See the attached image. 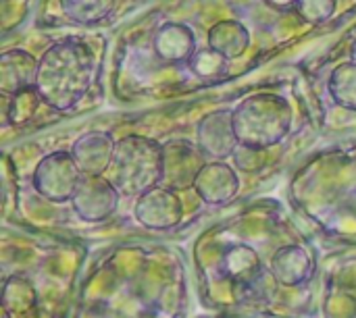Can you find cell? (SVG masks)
<instances>
[{"mask_svg": "<svg viewBox=\"0 0 356 318\" xmlns=\"http://www.w3.org/2000/svg\"><path fill=\"white\" fill-rule=\"evenodd\" d=\"M58 4L65 17L77 25H96L115 8V0H58Z\"/></svg>", "mask_w": 356, "mask_h": 318, "instance_id": "5bb4252c", "label": "cell"}, {"mask_svg": "<svg viewBox=\"0 0 356 318\" xmlns=\"http://www.w3.org/2000/svg\"><path fill=\"white\" fill-rule=\"evenodd\" d=\"M113 177L123 194H146L165 171V150L154 140L129 135L117 142L113 154Z\"/></svg>", "mask_w": 356, "mask_h": 318, "instance_id": "3957f363", "label": "cell"}, {"mask_svg": "<svg viewBox=\"0 0 356 318\" xmlns=\"http://www.w3.org/2000/svg\"><path fill=\"white\" fill-rule=\"evenodd\" d=\"M40 104H44L42 96L38 94L35 85H29V87L10 96V102L6 106V121L13 125L27 123L38 112Z\"/></svg>", "mask_w": 356, "mask_h": 318, "instance_id": "2e32d148", "label": "cell"}, {"mask_svg": "<svg viewBox=\"0 0 356 318\" xmlns=\"http://www.w3.org/2000/svg\"><path fill=\"white\" fill-rule=\"evenodd\" d=\"M188 65H190L192 73H194L198 79L215 81V79H221V77L227 75L229 58L223 56L221 52H217L215 48L207 46V48L196 50V54L192 56V60H190Z\"/></svg>", "mask_w": 356, "mask_h": 318, "instance_id": "9a60e30c", "label": "cell"}, {"mask_svg": "<svg viewBox=\"0 0 356 318\" xmlns=\"http://www.w3.org/2000/svg\"><path fill=\"white\" fill-rule=\"evenodd\" d=\"M138 217L152 227H169L179 217V204L177 198L165 190H152L148 192L138 208Z\"/></svg>", "mask_w": 356, "mask_h": 318, "instance_id": "7c38bea8", "label": "cell"}, {"mask_svg": "<svg viewBox=\"0 0 356 318\" xmlns=\"http://www.w3.org/2000/svg\"><path fill=\"white\" fill-rule=\"evenodd\" d=\"M269 6H273V8H282V10H290V8H294V4H296V0H265Z\"/></svg>", "mask_w": 356, "mask_h": 318, "instance_id": "ac0fdd59", "label": "cell"}, {"mask_svg": "<svg viewBox=\"0 0 356 318\" xmlns=\"http://www.w3.org/2000/svg\"><path fill=\"white\" fill-rule=\"evenodd\" d=\"M117 202V194L108 181L92 175L86 181H79L75 190V206L86 219H102L106 217Z\"/></svg>", "mask_w": 356, "mask_h": 318, "instance_id": "9c48e42d", "label": "cell"}, {"mask_svg": "<svg viewBox=\"0 0 356 318\" xmlns=\"http://www.w3.org/2000/svg\"><path fill=\"white\" fill-rule=\"evenodd\" d=\"M152 48L165 62H190L196 54V35L186 23H163L154 33Z\"/></svg>", "mask_w": 356, "mask_h": 318, "instance_id": "8992f818", "label": "cell"}, {"mask_svg": "<svg viewBox=\"0 0 356 318\" xmlns=\"http://www.w3.org/2000/svg\"><path fill=\"white\" fill-rule=\"evenodd\" d=\"M96 56L81 40H60L40 58L35 71V90L44 104L56 112L73 110L90 92L96 77Z\"/></svg>", "mask_w": 356, "mask_h": 318, "instance_id": "6da1fadb", "label": "cell"}, {"mask_svg": "<svg viewBox=\"0 0 356 318\" xmlns=\"http://www.w3.org/2000/svg\"><path fill=\"white\" fill-rule=\"evenodd\" d=\"M209 46L227 56L229 60L242 56L250 46V31L236 19H225L209 29Z\"/></svg>", "mask_w": 356, "mask_h": 318, "instance_id": "30bf717a", "label": "cell"}, {"mask_svg": "<svg viewBox=\"0 0 356 318\" xmlns=\"http://www.w3.org/2000/svg\"><path fill=\"white\" fill-rule=\"evenodd\" d=\"M240 140L234 129V110H213L198 123V148L213 158H227L236 152Z\"/></svg>", "mask_w": 356, "mask_h": 318, "instance_id": "5b68a950", "label": "cell"}, {"mask_svg": "<svg viewBox=\"0 0 356 318\" xmlns=\"http://www.w3.org/2000/svg\"><path fill=\"white\" fill-rule=\"evenodd\" d=\"M330 96L334 102L346 110L356 112V60L350 58L342 65H338L330 77L327 83Z\"/></svg>", "mask_w": 356, "mask_h": 318, "instance_id": "4fadbf2b", "label": "cell"}, {"mask_svg": "<svg viewBox=\"0 0 356 318\" xmlns=\"http://www.w3.org/2000/svg\"><path fill=\"white\" fill-rule=\"evenodd\" d=\"M336 6L338 0H296L294 10L305 23L319 25L325 23L336 12Z\"/></svg>", "mask_w": 356, "mask_h": 318, "instance_id": "e0dca14e", "label": "cell"}, {"mask_svg": "<svg viewBox=\"0 0 356 318\" xmlns=\"http://www.w3.org/2000/svg\"><path fill=\"white\" fill-rule=\"evenodd\" d=\"M196 185H198V192L209 202H223L232 194H236L238 179H236L234 171L227 165H223V162H211V165H207V167H202L198 171Z\"/></svg>", "mask_w": 356, "mask_h": 318, "instance_id": "8fae6325", "label": "cell"}, {"mask_svg": "<svg viewBox=\"0 0 356 318\" xmlns=\"http://www.w3.org/2000/svg\"><path fill=\"white\" fill-rule=\"evenodd\" d=\"M79 167L69 152H52L35 169V187L52 200H67L79 185Z\"/></svg>", "mask_w": 356, "mask_h": 318, "instance_id": "277c9868", "label": "cell"}, {"mask_svg": "<svg viewBox=\"0 0 356 318\" xmlns=\"http://www.w3.org/2000/svg\"><path fill=\"white\" fill-rule=\"evenodd\" d=\"M294 121L290 102L284 96L252 94L234 108V129L244 148H269L280 144Z\"/></svg>", "mask_w": 356, "mask_h": 318, "instance_id": "7a4b0ae2", "label": "cell"}, {"mask_svg": "<svg viewBox=\"0 0 356 318\" xmlns=\"http://www.w3.org/2000/svg\"><path fill=\"white\" fill-rule=\"evenodd\" d=\"M38 60L27 50H8L0 56V90L13 96L35 83Z\"/></svg>", "mask_w": 356, "mask_h": 318, "instance_id": "ba28073f", "label": "cell"}, {"mask_svg": "<svg viewBox=\"0 0 356 318\" xmlns=\"http://www.w3.org/2000/svg\"><path fill=\"white\" fill-rule=\"evenodd\" d=\"M350 58H355L356 60V40L355 44H353V48H350Z\"/></svg>", "mask_w": 356, "mask_h": 318, "instance_id": "d6986e66", "label": "cell"}, {"mask_svg": "<svg viewBox=\"0 0 356 318\" xmlns=\"http://www.w3.org/2000/svg\"><path fill=\"white\" fill-rule=\"evenodd\" d=\"M115 148H117V142L113 140L111 133L90 131V133H83L73 144L71 154L81 171L90 175H100L106 167H111Z\"/></svg>", "mask_w": 356, "mask_h": 318, "instance_id": "52a82bcc", "label": "cell"}]
</instances>
